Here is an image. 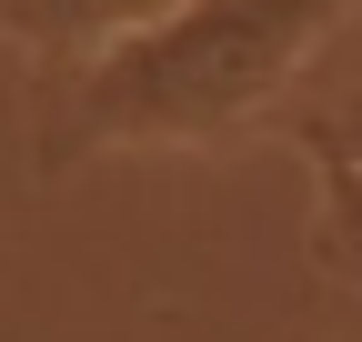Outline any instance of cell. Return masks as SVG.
<instances>
[{
	"label": "cell",
	"mask_w": 362,
	"mask_h": 342,
	"mask_svg": "<svg viewBox=\"0 0 362 342\" xmlns=\"http://www.w3.org/2000/svg\"><path fill=\"white\" fill-rule=\"evenodd\" d=\"M362 0H171L161 20L81 51L51 91L40 161L151 151V141H221L302 81V61Z\"/></svg>",
	"instance_id": "6da1fadb"
},
{
	"label": "cell",
	"mask_w": 362,
	"mask_h": 342,
	"mask_svg": "<svg viewBox=\"0 0 362 342\" xmlns=\"http://www.w3.org/2000/svg\"><path fill=\"white\" fill-rule=\"evenodd\" d=\"M161 11L171 0H0V40H21L40 61H81V51H101V40L161 20Z\"/></svg>",
	"instance_id": "7a4b0ae2"
},
{
	"label": "cell",
	"mask_w": 362,
	"mask_h": 342,
	"mask_svg": "<svg viewBox=\"0 0 362 342\" xmlns=\"http://www.w3.org/2000/svg\"><path fill=\"white\" fill-rule=\"evenodd\" d=\"M322 252L362 282V161H332V191H322Z\"/></svg>",
	"instance_id": "3957f363"
},
{
	"label": "cell",
	"mask_w": 362,
	"mask_h": 342,
	"mask_svg": "<svg viewBox=\"0 0 362 342\" xmlns=\"http://www.w3.org/2000/svg\"><path fill=\"white\" fill-rule=\"evenodd\" d=\"M312 141H322V161H362V91H342L322 121H312Z\"/></svg>",
	"instance_id": "277c9868"
}]
</instances>
